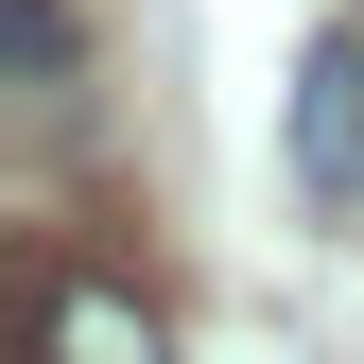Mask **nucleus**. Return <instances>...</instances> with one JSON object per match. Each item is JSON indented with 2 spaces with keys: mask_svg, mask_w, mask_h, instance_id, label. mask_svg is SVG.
<instances>
[{
  "mask_svg": "<svg viewBox=\"0 0 364 364\" xmlns=\"http://www.w3.org/2000/svg\"><path fill=\"white\" fill-rule=\"evenodd\" d=\"M278 139H295V191H312V208H347V191H364V35H312V53H295Z\"/></svg>",
  "mask_w": 364,
  "mask_h": 364,
  "instance_id": "1",
  "label": "nucleus"
},
{
  "mask_svg": "<svg viewBox=\"0 0 364 364\" xmlns=\"http://www.w3.org/2000/svg\"><path fill=\"white\" fill-rule=\"evenodd\" d=\"M35 364H156V312L122 278H53V330H35Z\"/></svg>",
  "mask_w": 364,
  "mask_h": 364,
  "instance_id": "2",
  "label": "nucleus"
},
{
  "mask_svg": "<svg viewBox=\"0 0 364 364\" xmlns=\"http://www.w3.org/2000/svg\"><path fill=\"white\" fill-rule=\"evenodd\" d=\"M0 87H18L35 122H70V87H87V35H70V0H0Z\"/></svg>",
  "mask_w": 364,
  "mask_h": 364,
  "instance_id": "3",
  "label": "nucleus"
}]
</instances>
